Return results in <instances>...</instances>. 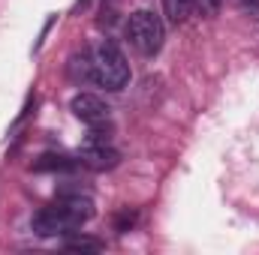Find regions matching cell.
Masks as SVG:
<instances>
[{
    "instance_id": "6da1fadb",
    "label": "cell",
    "mask_w": 259,
    "mask_h": 255,
    "mask_svg": "<svg viewBox=\"0 0 259 255\" xmlns=\"http://www.w3.org/2000/svg\"><path fill=\"white\" fill-rule=\"evenodd\" d=\"M88 219H94L91 195L72 189V192H61L52 204L39 207L33 213V219H30V228L39 237H58V234H72Z\"/></svg>"
},
{
    "instance_id": "7a4b0ae2",
    "label": "cell",
    "mask_w": 259,
    "mask_h": 255,
    "mask_svg": "<svg viewBox=\"0 0 259 255\" xmlns=\"http://www.w3.org/2000/svg\"><path fill=\"white\" fill-rule=\"evenodd\" d=\"M94 84L112 93L130 84V63L115 39H100L94 48Z\"/></svg>"
},
{
    "instance_id": "3957f363",
    "label": "cell",
    "mask_w": 259,
    "mask_h": 255,
    "mask_svg": "<svg viewBox=\"0 0 259 255\" xmlns=\"http://www.w3.org/2000/svg\"><path fill=\"white\" fill-rule=\"evenodd\" d=\"M127 39L139 54L154 57L163 48V39H166L163 18L157 12H151V9H136L127 18Z\"/></svg>"
},
{
    "instance_id": "277c9868",
    "label": "cell",
    "mask_w": 259,
    "mask_h": 255,
    "mask_svg": "<svg viewBox=\"0 0 259 255\" xmlns=\"http://www.w3.org/2000/svg\"><path fill=\"white\" fill-rule=\"evenodd\" d=\"M72 114L84 123V126H103L112 120V108L97 96V93H75L69 102Z\"/></svg>"
},
{
    "instance_id": "5b68a950",
    "label": "cell",
    "mask_w": 259,
    "mask_h": 255,
    "mask_svg": "<svg viewBox=\"0 0 259 255\" xmlns=\"http://www.w3.org/2000/svg\"><path fill=\"white\" fill-rule=\"evenodd\" d=\"M78 162L88 165V168H94V171H112L121 162V153L112 144H106V141H81Z\"/></svg>"
},
{
    "instance_id": "8992f818",
    "label": "cell",
    "mask_w": 259,
    "mask_h": 255,
    "mask_svg": "<svg viewBox=\"0 0 259 255\" xmlns=\"http://www.w3.org/2000/svg\"><path fill=\"white\" fill-rule=\"evenodd\" d=\"M75 159H69L64 153H42L36 162H33V171L36 174H69L75 171Z\"/></svg>"
},
{
    "instance_id": "52a82bcc",
    "label": "cell",
    "mask_w": 259,
    "mask_h": 255,
    "mask_svg": "<svg viewBox=\"0 0 259 255\" xmlns=\"http://www.w3.org/2000/svg\"><path fill=\"white\" fill-rule=\"evenodd\" d=\"M66 72L72 81H94V54L91 51H78L69 57L66 63Z\"/></svg>"
},
{
    "instance_id": "ba28073f",
    "label": "cell",
    "mask_w": 259,
    "mask_h": 255,
    "mask_svg": "<svg viewBox=\"0 0 259 255\" xmlns=\"http://www.w3.org/2000/svg\"><path fill=\"white\" fill-rule=\"evenodd\" d=\"M163 12L172 24H184L193 12V0H163Z\"/></svg>"
},
{
    "instance_id": "9c48e42d",
    "label": "cell",
    "mask_w": 259,
    "mask_h": 255,
    "mask_svg": "<svg viewBox=\"0 0 259 255\" xmlns=\"http://www.w3.org/2000/svg\"><path fill=\"white\" fill-rule=\"evenodd\" d=\"M64 249H69V252H103L106 243L97 237H66Z\"/></svg>"
},
{
    "instance_id": "30bf717a",
    "label": "cell",
    "mask_w": 259,
    "mask_h": 255,
    "mask_svg": "<svg viewBox=\"0 0 259 255\" xmlns=\"http://www.w3.org/2000/svg\"><path fill=\"white\" fill-rule=\"evenodd\" d=\"M136 216H139L136 210H130V207H124V210H121V213L115 216V231H118V234H127L130 228L136 225Z\"/></svg>"
},
{
    "instance_id": "8fae6325",
    "label": "cell",
    "mask_w": 259,
    "mask_h": 255,
    "mask_svg": "<svg viewBox=\"0 0 259 255\" xmlns=\"http://www.w3.org/2000/svg\"><path fill=\"white\" fill-rule=\"evenodd\" d=\"M193 3L205 12V15H217V12H220V6H223V0H193Z\"/></svg>"
},
{
    "instance_id": "7c38bea8",
    "label": "cell",
    "mask_w": 259,
    "mask_h": 255,
    "mask_svg": "<svg viewBox=\"0 0 259 255\" xmlns=\"http://www.w3.org/2000/svg\"><path fill=\"white\" fill-rule=\"evenodd\" d=\"M241 6H244V12H250L253 18H259V0H241Z\"/></svg>"
},
{
    "instance_id": "4fadbf2b",
    "label": "cell",
    "mask_w": 259,
    "mask_h": 255,
    "mask_svg": "<svg viewBox=\"0 0 259 255\" xmlns=\"http://www.w3.org/2000/svg\"><path fill=\"white\" fill-rule=\"evenodd\" d=\"M52 21H55V15H52V18H49V21H46V27H42V36H46V33H49V27H52ZM39 48H42V39H39V42H36V45H33V51H39Z\"/></svg>"
}]
</instances>
